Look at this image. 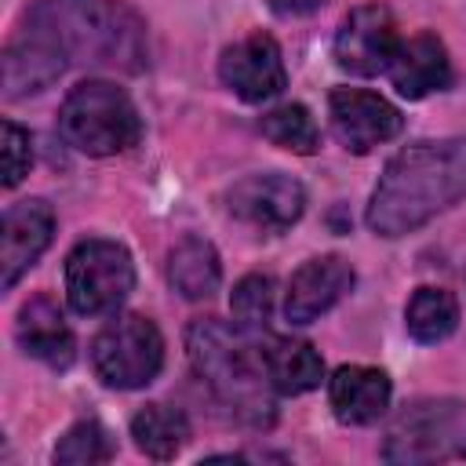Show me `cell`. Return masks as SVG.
Instances as JSON below:
<instances>
[{"label":"cell","mask_w":466,"mask_h":466,"mask_svg":"<svg viewBox=\"0 0 466 466\" xmlns=\"http://www.w3.org/2000/svg\"><path fill=\"white\" fill-rule=\"evenodd\" d=\"M462 197L466 138H422L390 157L371 189L364 222L375 237H408Z\"/></svg>","instance_id":"obj_1"},{"label":"cell","mask_w":466,"mask_h":466,"mask_svg":"<svg viewBox=\"0 0 466 466\" xmlns=\"http://www.w3.org/2000/svg\"><path fill=\"white\" fill-rule=\"evenodd\" d=\"M22 25L47 36L73 66L124 73L146 66V25L120 0H33Z\"/></svg>","instance_id":"obj_2"},{"label":"cell","mask_w":466,"mask_h":466,"mask_svg":"<svg viewBox=\"0 0 466 466\" xmlns=\"http://www.w3.org/2000/svg\"><path fill=\"white\" fill-rule=\"evenodd\" d=\"M186 357L211 397L251 430H266L277 419L262 357H251L248 335L218 317H197L186 328Z\"/></svg>","instance_id":"obj_3"},{"label":"cell","mask_w":466,"mask_h":466,"mask_svg":"<svg viewBox=\"0 0 466 466\" xmlns=\"http://www.w3.org/2000/svg\"><path fill=\"white\" fill-rule=\"evenodd\" d=\"M58 135L87 157H116L138 146L142 116L131 95L113 80H84L58 109Z\"/></svg>","instance_id":"obj_4"},{"label":"cell","mask_w":466,"mask_h":466,"mask_svg":"<svg viewBox=\"0 0 466 466\" xmlns=\"http://www.w3.org/2000/svg\"><path fill=\"white\" fill-rule=\"evenodd\" d=\"M386 462H455L466 459V400L422 397L397 411L382 441Z\"/></svg>","instance_id":"obj_5"},{"label":"cell","mask_w":466,"mask_h":466,"mask_svg":"<svg viewBox=\"0 0 466 466\" xmlns=\"http://www.w3.org/2000/svg\"><path fill=\"white\" fill-rule=\"evenodd\" d=\"M135 288V262L120 240L87 237L66 255V299L80 317H106Z\"/></svg>","instance_id":"obj_6"},{"label":"cell","mask_w":466,"mask_h":466,"mask_svg":"<svg viewBox=\"0 0 466 466\" xmlns=\"http://www.w3.org/2000/svg\"><path fill=\"white\" fill-rule=\"evenodd\" d=\"M91 368L109 390H142L164 368V335L142 313L113 317L91 342Z\"/></svg>","instance_id":"obj_7"},{"label":"cell","mask_w":466,"mask_h":466,"mask_svg":"<svg viewBox=\"0 0 466 466\" xmlns=\"http://www.w3.org/2000/svg\"><path fill=\"white\" fill-rule=\"evenodd\" d=\"M226 211L251 226L255 233H284L291 229L302 211H306V189L299 178L284 175V171H258V175H244L240 182H233L226 189Z\"/></svg>","instance_id":"obj_8"},{"label":"cell","mask_w":466,"mask_h":466,"mask_svg":"<svg viewBox=\"0 0 466 466\" xmlns=\"http://www.w3.org/2000/svg\"><path fill=\"white\" fill-rule=\"evenodd\" d=\"M397 47H400V36H397V22H393L390 7L360 4L339 22L331 55H335L339 69H346L353 76H375V73L390 69Z\"/></svg>","instance_id":"obj_9"},{"label":"cell","mask_w":466,"mask_h":466,"mask_svg":"<svg viewBox=\"0 0 466 466\" xmlns=\"http://www.w3.org/2000/svg\"><path fill=\"white\" fill-rule=\"evenodd\" d=\"M218 80L240 98V102H269L288 87V69L280 44L269 33H248L244 40L229 44L218 55Z\"/></svg>","instance_id":"obj_10"},{"label":"cell","mask_w":466,"mask_h":466,"mask_svg":"<svg viewBox=\"0 0 466 466\" xmlns=\"http://www.w3.org/2000/svg\"><path fill=\"white\" fill-rule=\"evenodd\" d=\"M328 116L335 138L350 153H371L375 146L397 138L404 127L400 109L364 87H335L328 95Z\"/></svg>","instance_id":"obj_11"},{"label":"cell","mask_w":466,"mask_h":466,"mask_svg":"<svg viewBox=\"0 0 466 466\" xmlns=\"http://www.w3.org/2000/svg\"><path fill=\"white\" fill-rule=\"evenodd\" d=\"M55 237V211L47 200H18L4 211V237H0V288L11 291L22 273L36 266Z\"/></svg>","instance_id":"obj_12"},{"label":"cell","mask_w":466,"mask_h":466,"mask_svg":"<svg viewBox=\"0 0 466 466\" xmlns=\"http://www.w3.org/2000/svg\"><path fill=\"white\" fill-rule=\"evenodd\" d=\"M357 284L353 266L342 255H317L302 262L284 291V317L288 324H313L335 302H342Z\"/></svg>","instance_id":"obj_13"},{"label":"cell","mask_w":466,"mask_h":466,"mask_svg":"<svg viewBox=\"0 0 466 466\" xmlns=\"http://www.w3.org/2000/svg\"><path fill=\"white\" fill-rule=\"evenodd\" d=\"M66 66L69 62L47 36L22 25L18 36H11L4 47V98H25L51 87Z\"/></svg>","instance_id":"obj_14"},{"label":"cell","mask_w":466,"mask_h":466,"mask_svg":"<svg viewBox=\"0 0 466 466\" xmlns=\"http://www.w3.org/2000/svg\"><path fill=\"white\" fill-rule=\"evenodd\" d=\"M386 73H390V84L397 87V95L419 102L451 84V58L437 33H415V36L400 40Z\"/></svg>","instance_id":"obj_15"},{"label":"cell","mask_w":466,"mask_h":466,"mask_svg":"<svg viewBox=\"0 0 466 466\" xmlns=\"http://www.w3.org/2000/svg\"><path fill=\"white\" fill-rule=\"evenodd\" d=\"M393 382L382 368L371 364H342L328 379V400L342 426H368L386 415Z\"/></svg>","instance_id":"obj_16"},{"label":"cell","mask_w":466,"mask_h":466,"mask_svg":"<svg viewBox=\"0 0 466 466\" xmlns=\"http://www.w3.org/2000/svg\"><path fill=\"white\" fill-rule=\"evenodd\" d=\"M15 339L25 357L44 360L47 368H69L76 357V339H73L62 309L47 295H33L22 302L18 320H15Z\"/></svg>","instance_id":"obj_17"},{"label":"cell","mask_w":466,"mask_h":466,"mask_svg":"<svg viewBox=\"0 0 466 466\" xmlns=\"http://www.w3.org/2000/svg\"><path fill=\"white\" fill-rule=\"evenodd\" d=\"M258 357L266 368V379L273 386V393L284 397H299L320 386L324 379V360L313 350V342L306 339H291V335H262L258 339Z\"/></svg>","instance_id":"obj_18"},{"label":"cell","mask_w":466,"mask_h":466,"mask_svg":"<svg viewBox=\"0 0 466 466\" xmlns=\"http://www.w3.org/2000/svg\"><path fill=\"white\" fill-rule=\"evenodd\" d=\"M167 284L189 302L211 299L222 284V262H218V251L211 248V240L182 237L167 251Z\"/></svg>","instance_id":"obj_19"},{"label":"cell","mask_w":466,"mask_h":466,"mask_svg":"<svg viewBox=\"0 0 466 466\" xmlns=\"http://www.w3.org/2000/svg\"><path fill=\"white\" fill-rule=\"evenodd\" d=\"M131 437L142 455L167 462L189 441V419H186V411H178L171 404H146L131 419Z\"/></svg>","instance_id":"obj_20"},{"label":"cell","mask_w":466,"mask_h":466,"mask_svg":"<svg viewBox=\"0 0 466 466\" xmlns=\"http://www.w3.org/2000/svg\"><path fill=\"white\" fill-rule=\"evenodd\" d=\"M404 328L422 346L444 342L459 328V299L448 288H415L404 306Z\"/></svg>","instance_id":"obj_21"},{"label":"cell","mask_w":466,"mask_h":466,"mask_svg":"<svg viewBox=\"0 0 466 466\" xmlns=\"http://www.w3.org/2000/svg\"><path fill=\"white\" fill-rule=\"evenodd\" d=\"M258 131H262L273 146H280V149H288V153H299V157H309V153H317V146H320L317 120H313V113H309L302 102H284V106L262 113Z\"/></svg>","instance_id":"obj_22"},{"label":"cell","mask_w":466,"mask_h":466,"mask_svg":"<svg viewBox=\"0 0 466 466\" xmlns=\"http://www.w3.org/2000/svg\"><path fill=\"white\" fill-rule=\"evenodd\" d=\"M229 313L244 335L262 339L269 331V317H273V277L269 273L240 277L233 284V295H229Z\"/></svg>","instance_id":"obj_23"},{"label":"cell","mask_w":466,"mask_h":466,"mask_svg":"<svg viewBox=\"0 0 466 466\" xmlns=\"http://www.w3.org/2000/svg\"><path fill=\"white\" fill-rule=\"evenodd\" d=\"M116 455V444L109 437V430L98 419H80L73 422L62 441L55 444V462L62 466H91V462H109Z\"/></svg>","instance_id":"obj_24"},{"label":"cell","mask_w":466,"mask_h":466,"mask_svg":"<svg viewBox=\"0 0 466 466\" xmlns=\"http://www.w3.org/2000/svg\"><path fill=\"white\" fill-rule=\"evenodd\" d=\"M0 146H4V186L7 189H15L25 175H29V167H33V142H29V131L22 127V124H15V120H4L0 124Z\"/></svg>","instance_id":"obj_25"},{"label":"cell","mask_w":466,"mask_h":466,"mask_svg":"<svg viewBox=\"0 0 466 466\" xmlns=\"http://www.w3.org/2000/svg\"><path fill=\"white\" fill-rule=\"evenodd\" d=\"M328 0H269V7L284 18H299V15H313L317 7H324Z\"/></svg>","instance_id":"obj_26"}]
</instances>
